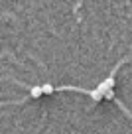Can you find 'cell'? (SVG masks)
<instances>
[{
	"label": "cell",
	"instance_id": "cell-1",
	"mask_svg": "<svg viewBox=\"0 0 132 134\" xmlns=\"http://www.w3.org/2000/svg\"><path fill=\"white\" fill-rule=\"evenodd\" d=\"M30 93H32L34 99H37V97L43 95V89H41V85H36V87H32V91H30Z\"/></svg>",
	"mask_w": 132,
	"mask_h": 134
},
{
	"label": "cell",
	"instance_id": "cell-2",
	"mask_svg": "<svg viewBox=\"0 0 132 134\" xmlns=\"http://www.w3.org/2000/svg\"><path fill=\"white\" fill-rule=\"evenodd\" d=\"M91 97H93V100H95V103H97V100H101V99H104V95H103L101 91H97V89H95V91H91Z\"/></svg>",
	"mask_w": 132,
	"mask_h": 134
},
{
	"label": "cell",
	"instance_id": "cell-3",
	"mask_svg": "<svg viewBox=\"0 0 132 134\" xmlns=\"http://www.w3.org/2000/svg\"><path fill=\"white\" fill-rule=\"evenodd\" d=\"M41 89H43V95H51L53 93V85H50V83L41 85Z\"/></svg>",
	"mask_w": 132,
	"mask_h": 134
},
{
	"label": "cell",
	"instance_id": "cell-4",
	"mask_svg": "<svg viewBox=\"0 0 132 134\" xmlns=\"http://www.w3.org/2000/svg\"><path fill=\"white\" fill-rule=\"evenodd\" d=\"M104 99H108V100H112L114 99V91H108L107 95H104Z\"/></svg>",
	"mask_w": 132,
	"mask_h": 134
}]
</instances>
